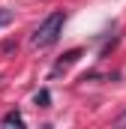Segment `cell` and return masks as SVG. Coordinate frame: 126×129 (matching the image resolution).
Returning a JSON list of instances; mask_svg holds the SVG:
<instances>
[{
  "mask_svg": "<svg viewBox=\"0 0 126 129\" xmlns=\"http://www.w3.org/2000/svg\"><path fill=\"white\" fill-rule=\"evenodd\" d=\"M63 24H66V12H51V15H45V18L39 21V27L33 30L30 42L36 48H51V45H57V39H60V33H63Z\"/></svg>",
  "mask_w": 126,
  "mask_h": 129,
  "instance_id": "1",
  "label": "cell"
},
{
  "mask_svg": "<svg viewBox=\"0 0 126 129\" xmlns=\"http://www.w3.org/2000/svg\"><path fill=\"white\" fill-rule=\"evenodd\" d=\"M120 120H126V111H123V117H120Z\"/></svg>",
  "mask_w": 126,
  "mask_h": 129,
  "instance_id": "7",
  "label": "cell"
},
{
  "mask_svg": "<svg viewBox=\"0 0 126 129\" xmlns=\"http://www.w3.org/2000/svg\"><path fill=\"white\" fill-rule=\"evenodd\" d=\"M15 48H18V42H12V39H9V42H3V45H0V54H9V51H15Z\"/></svg>",
  "mask_w": 126,
  "mask_h": 129,
  "instance_id": "6",
  "label": "cell"
},
{
  "mask_svg": "<svg viewBox=\"0 0 126 129\" xmlns=\"http://www.w3.org/2000/svg\"><path fill=\"white\" fill-rule=\"evenodd\" d=\"M81 54H84L81 48H69V51H63V54H60V60L54 63V72H60V69H66V66L78 63V60H81Z\"/></svg>",
  "mask_w": 126,
  "mask_h": 129,
  "instance_id": "2",
  "label": "cell"
},
{
  "mask_svg": "<svg viewBox=\"0 0 126 129\" xmlns=\"http://www.w3.org/2000/svg\"><path fill=\"white\" fill-rule=\"evenodd\" d=\"M6 24H12V9H3L0 6V27H6Z\"/></svg>",
  "mask_w": 126,
  "mask_h": 129,
  "instance_id": "5",
  "label": "cell"
},
{
  "mask_svg": "<svg viewBox=\"0 0 126 129\" xmlns=\"http://www.w3.org/2000/svg\"><path fill=\"white\" fill-rule=\"evenodd\" d=\"M0 123H3V126H24V117H21V114H18V111H9V114H3V120H0Z\"/></svg>",
  "mask_w": 126,
  "mask_h": 129,
  "instance_id": "3",
  "label": "cell"
},
{
  "mask_svg": "<svg viewBox=\"0 0 126 129\" xmlns=\"http://www.w3.org/2000/svg\"><path fill=\"white\" fill-rule=\"evenodd\" d=\"M33 102H36L39 108H51V90H48V87H42V90L33 96Z\"/></svg>",
  "mask_w": 126,
  "mask_h": 129,
  "instance_id": "4",
  "label": "cell"
}]
</instances>
